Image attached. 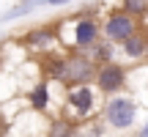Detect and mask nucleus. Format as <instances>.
<instances>
[{"instance_id":"obj_1","label":"nucleus","mask_w":148,"mask_h":137,"mask_svg":"<svg viewBox=\"0 0 148 137\" xmlns=\"http://www.w3.org/2000/svg\"><path fill=\"white\" fill-rule=\"evenodd\" d=\"M104 115H107V121H110L112 129H129L134 123V118H137V107H134V101L126 99V96H115V99L107 101Z\"/></svg>"},{"instance_id":"obj_2","label":"nucleus","mask_w":148,"mask_h":137,"mask_svg":"<svg viewBox=\"0 0 148 137\" xmlns=\"http://www.w3.org/2000/svg\"><path fill=\"white\" fill-rule=\"evenodd\" d=\"M134 33V14L123 11V14H112L104 22V36L107 41H126Z\"/></svg>"},{"instance_id":"obj_3","label":"nucleus","mask_w":148,"mask_h":137,"mask_svg":"<svg viewBox=\"0 0 148 137\" xmlns=\"http://www.w3.org/2000/svg\"><path fill=\"white\" fill-rule=\"evenodd\" d=\"M93 77V60L90 58H66V71H63V82L69 85H85Z\"/></svg>"},{"instance_id":"obj_4","label":"nucleus","mask_w":148,"mask_h":137,"mask_svg":"<svg viewBox=\"0 0 148 137\" xmlns=\"http://www.w3.org/2000/svg\"><path fill=\"white\" fill-rule=\"evenodd\" d=\"M123 79H126V74L115 63H107V66H101L99 71H96V82H99V88L104 90V93H115L123 85Z\"/></svg>"},{"instance_id":"obj_5","label":"nucleus","mask_w":148,"mask_h":137,"mask_svg":"<svg viewBox=\"0 0 148 137\" xmlns=\"http://www.w3.org/2000/svg\"><path fill=\"white\" fill-rule=\"evenodd\" d=\"M69 104L79 112V115H88V112L93 110V90H90L88 85H77V88H71Z\"/></svg>"},{"instance_id":"obj_6","label":"nucleus","mask_w":148,"mask_h":137,"mask_svg":"<svg viewBox=\"0 0 148 137\" xmlns=\"http://www.w3.org/2000/svg\"><path fill=\"white\" fill-rule=\"evenodd\" d=\"M96 33H99V25L93 19H79L77 22V30H74V41L77 47H90L96 41Z\"/></svg>"},{"instance_id":"obj_7","label":"nucleus","mask_w":148,"mask_h":137,"mask_svg":"<svg viewBox=\"0 0 148 137\" xmlns=\"http://www.w3.org/2000/svg\"><path fill=\"white\" fill-rule=\"evenodd\" d=\"M123 52L129 55V58H143L148 52V36L143 33H132V36L123 41Z\"/></svg>"},{"instance_id":"obj_8","label":"nucleus","mask_w":148,"mask_h":137,"mask_svg":"<svg viewBox=\"0 0 148 137\" xmlns=\"http://www.w3.org/2000/svg\"><path fill=\"white\" fill-rule=\"evenodd\" d=\"M30 104L36 107V110H44V107L49 104V88H47V82H38L36 88H33V93H30Z\"/></svg>"},{"instance_id":"obj_9","label":"nucleus","mask_w":148,"mask_h":137,"mask_svg":"<svg viewBox=\"0 0 148 137\" xmlns=\"http://www.w3.org/2000/svg\"><path fill=\"white\" fill-rule=\"evenodd\" d=\"M33 5H36V3H33V0H25V3H19V5H16V8H11V11H5V16H3V22H11V19H16V16H25L27 11L33 8Z\"/></svg>"},{"instance_id":"obj_10","label":"nucleus","mask_w":148,"mask_h":137,"mask_svg":"<svg viewBox=\"0 0 148 137\" xmlns=\"http://www.w3.org/2000/svg\"><path fill=\"white\" fill-rule=\"evenodd\" d=\"M123 5H126V11L134 14V16H140V14L148 11V0H123Z\"/></svg>"},{"instance_id":"obj_11","label":"nucleus","mask_w":148,"mask_h":137,"mask_svg":"<svg viewBox=\"0 0 148 137\" xmlns=\"http://www.w3.org/2000/svg\"><path fill=\"white\" fill-rule=\"evenodd\" d=\"M49 137H74V132H71V123L69 121H58L52 126V134Z\"/></svg>"},{"instance_id":"obj_12","label":"nucleus","mask_w":148,"mask_h":137,"mask_svg":"<svg viewBox=\"0 0 148 137\" xmlns=\"http://www.w3.org/2000/svg\"><path fill=\"white\" fill-rule=\"evenodd\" d=\"M41 3H47V5H66L69 0H41Z\"/></svg>"},{"instance_id":"obj_13","label":"nucleus","mask_w":148,"mask_h":137,"mask_svg":"<svg viewBox=\"0 0 148 137\" xmlns=\"http://www.w3.org/2000/svg\"><path fill=\"white\" fill-rule=\"evenodd\" d=\"M74 137H96V132H77Z\"/></svg>"},{"instance_id":"obj_14","label":"nucleus","mask_w":148,"mask_h":137,"mask_svg":"<svg viewBox=\"0 0 148 137\" xmlns=\"http://www.w3.org/2000/svg\"><path fill=\"white\" fill-rule=\"evenodd\" d=\"M140 137H148V121H145V126L140 129Z\"/></svg>"},{"instance_id":"obj_15","label":"nucleus","mask_w":148,"mask_h":137,"mask_svg":"<svg viewBox=\"0 0 148 137\" xmlns=\"http://www.w3.org/2000/svg\"><path fill=\"white\" fill-rule=\"evenodd\" d=\"M19 3H25V0H19Z\"/></svg>"},{"instance_id":"obj_16","label":"nucleus","mask_w":148,"mask_h":137,"mask_svg":"<svg viewBox=\"0 0 148 137\" xmlns=\"http://www.w3.org/2000/svg\"><path fill=\"white\" fill-rule=\"evenodd\" d=\"M145 55H148V52H145Z\"/></svg>"}]
</instances>
